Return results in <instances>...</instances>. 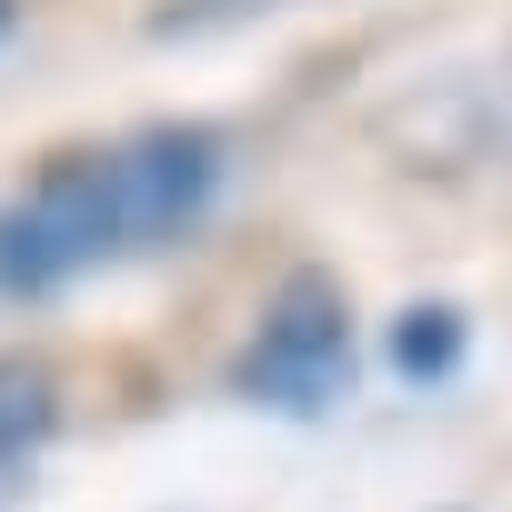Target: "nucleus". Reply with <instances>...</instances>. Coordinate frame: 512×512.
Wrapping results in <instances>:
<instances>
[{
  "mask_svg": "<svg viewBox=\"0 0 512 512\" xmlns=\"http://www.w3.org/2000/svg\"><path fill=\"white\" fill-rule=\"evenodd\" d=\"M352 382V302L332 272H282V292L262 302L251 342L231 352V392L272 402V412H332V392Z\"/></svg>",
  "mask_w": 512,
  "mask_h": 512,
  "instance_id": "obj_2",
  "label": "nucleus"
},
{
  "mask_svg": "<svg viewBox=\"0 0 512 512\" xmlns=\"http://www.w3.org/2000/svg\"><path fill=\"white\" fill-rule=\"evenodd\" d=\"M111 161H121V221H131V251H141V241H181L211 211L231 141L211 121H151V131L111 141Z\"/></svg>",
  "mask_w": 512,
  "mask_h": 512,
  "instance_id": "obj_3",
  "label": "nucleus"
},
{
  "mask_svg": "<svg viewBox=\"0 0 512 512\" xmlns=\"http://www.w3.org/2000/svg\"><path fill=\"white\" fill-rule=\"evenodd\" d=\"M462 362V312L452 302H412L402 322H392V372L402 382H442Z\"/></svg>",
  "mask_w": 512,
  "mask_h": 512,
  "instance_id": "obj_5",
  "label": "nucleus"
},
{
  "mask_svg": "<svg viewBox=\"0 0 512 512\" xmlns=\"http://www.w3.org/2000/svg\"><path fill=\"white\" fill-rule=\"evenodd\" d=\"M131 251V221H121V161L111 151H51L41 181L21 201H0V292L11 302H41L61 292L71 272Z\"/></svg>",
  "mask_w": 512,
  "mask_h": 512,
  "instance_id": "obj_1",
  "label": "nucleus"
},
{
  "mask_svg": "<svg viewBox=\"0 0 512 512\" xmlns=\"http://www.w3.org/2000/svg\"><path fill=\"white\" fill-rule=\"evenodd\" d=\"M51 432H61V372L31 352H0V472L31 462Z\"/></svg>",
  "mask_w": 512,
  "mask_h": 512,
  "instance_id": "obj_4",
  "label": "nucleus"
},
{
  "mask_svg": "<svg viewBox=\"0 0 512 512\" xmlns=\"http://www.w3.org/2000/svg\"><path fill=\"white\" fill-rule=\"evenodd\" d=\"M11 21H21V0H0V41H11Z\"/></svg>",
  "mask_w": 512,
  "mask_h": 512,
  "instance_id": "obj_7",
  "label": "nucleus"
},
{
  "mask_svg": "<svg viewBox=\"0 0 512 512\" xmlns=\"http://www.w3.org/2000/svg\"><path fill=\"white\" fill-rule=\"evenodd\" d=\"M241 11H272V0H161L151 31H161V41H171V31H221V21H241Z\"/></svg>",
  "mask_w": 512,
  "mask_h": 512,
  "instance_id": "obj_6",
  "label": "nucleus"
}]
</instances>
